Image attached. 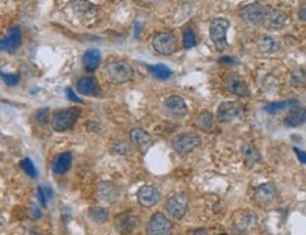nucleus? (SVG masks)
<instances>
[{
  "label": "nucleus",
  "mask_w": 306,
  "mask_h": 235,
  "mask_svg": "<svg viewBox=\"0 0 306 235\" xmlns=\"http://www.w3.org/2000/svg\"><path fill=\"white\" fill-rule=\"evenodd\" d=\"M138 201L142 207L152 209L160 201V191L156 187L145 184L138 190Z\"/></svg>",
  "instance_id": "nucleus-13"
},
{
  "label": "nucleus",
  "mask_w": 306,
  "mask_h": 235,
  "mask_svg": "<svg viewBox=\"0 0 306 235\" xmlns=\"http://www.w3.org/2000/svg\"><path fill=\"white\" fill-rule=\"evenodd\" d=\"M228 27H230V22L223 17H217L210 23V37L217 49L223 50L227 47Z\"/></svg>",
  "instance_id": "nucleus-5"
},
{
  "label": "nucleus",
  "mask_w": 306,
  "mask_h": 235,
  "mask_svg": "<svg viewBox=\"0 0 306 235\" xmlns=\"http://www.w3.org/2000/svg\"><path fill=\"white\" fill-rule=\"evenodd\" d=\"M111 149H112L113 153H118V155H122V156L131 155V148H129V145L125 143L123 140H115V142L112 143Z\"/></svg>",
  "instance_id": "nucleus-33"
},
{
  "label": "nucleus",
  "mask_w": 306,
  "mask_h": 235,
  "mask_svg": "<svg viewBox=\"0 0 306 235\" xmlns=\"http://www.w3.org/2000/svg\"><path fill=\"white\" fill-rule=\"evenodd\" d=\"M129 137H131L132 145H134V146H135L139 152H142V153H145L147 149L152 146V143H153V139H152V136L147 133L146 131L139 129V128L132 129V131H131V133H129Z\"/></svg>",
  "instance_id": "nucleus-16"
},
{
  "label": "nucleus",
  "mask_w": 306,
  "mask_h": 235,
  "mask_svg": "<svg viewBox=\"0 0 306 235\" xmlns=\"http://www.w3.org/2000/svg\"><path fill=\"white\" fill-rule=\"evenodd\" d=\"M294 152H295V155L298 156V159H299V161L301 163H304V164H306V153L305 152H302V150H299V149H294Z\"/></svg>",
  "instance_id": "nucleus-40"
},
{
  "label": "nucleus",
  "mask_w": 306,
  "mask_h": 235,
  "mask_svg": "<svg viewBox=\"0 0 306 235\" xmlns=\"http://www.w3.org/2000/svg\"><path fill=\"white\" fill-rule=\"evenodd\" d=\"M291 85L296 89L306 88V71L304 68H298L291 74Z\"/></svg>",
  "instance_id": "nucleus-31"
},
{
  "label": "nucleus",
  "mask_w": 306,
  "mask_h": 235,
  "mask_svg": "<svg viewBox=\"0 0 306 235\" xmlns=\"http://www.w3.org/2000/svg\"><path fill=\"white\" fill-rule=\"evenodd\" d=\"M115 228L119 234L122 235H129L132 234L136 230L138 224H139V218L136 217L134 212H121L115 217Z\"/></svg>",
  "instance_id": "nucleus-11"
},
{
  "label": "nucleus",
  "mask_w": 306,
  "mask_h": 235,
  "mask_svg": "<svg viewBox=\"0 0 306 235\" xmlns=\"http://www.w3.org/2000/svg\"><path fill=\"white\" fill-rule=\"evenodd\" d=\"M165 109L167 111V113H170L173 116H177V118H182V116L187 115V105H186L184 99L182 97H177V95H171L165 101Z\"/></svg>",
  "instance_id": "nucleus-18"
},
{
  "label": "nucleus",
  "mask_w": 306,
  "mask_h": 235,
  "mask_svg": "<svg viewBox=\"0 0 306 235\" xmlns=\"http://www.w3.org/2000/svg\"><path fill=\"white\" fill-rule=\"evenodd\" d=\"M99 62H101V52L99 50L91 49L86 51L83 55V65L88 73H92L98 68Z\"/></svg>",
  "instance_id": "nucleus-24"
},
{
  "label": "nucleus",
  "mask_w": 306,
  "mask_h": 235,
  "mask_svg": "<svg viewBox=\"0 0 306 235\" xmlns=\"http://www.w3.org/2000/svg\"><path fill=\"white\" fill-rule=\"evenodd\" d=\"M152 46L160 55H170L177 51V38L173 33L163 31L156 34L152 40Z\"/></svg>",
  "instance_id": "nucleus-6"
},
{
  "label": "nucleus",
  "mask_w": 306,
  "mask_h": 235,
  "mask_svg": "<svg viewBox=\"0 0 306 235\" xmlns=\"http://www.w3.org/2000/svg\"><path fill=\"white\" fill-rule=\"evenodd\" d=\"M71 163H73V155H71L70 152L61 153V155H58V156L54 159V163H53V172L56 174H64L65 172L70 170Z\"/></svg>",
  "instance_id": "nucleus-23"
},
{
  "label": "nucleus",
  "mask_w": 306,
  "mask_h": 235,
  "mask_svg": "<svg viewBox=\"0 0 306 235\" xmlns=\"http://www.w3.org/2000/svg\"><path fill=\"white\" fill-rule=\"evenodd\" d=\"M245 106L241 102H235V101H227V102H223L219 109H217V119L223 122V124H227V122H231L234 119H238L244 115Z\"/></svg>",
  "instance_id": "nucleus-7"
},
{
  "label": "nucleus",
  "mask_w": 306,
  "mask_h": 235,
  "mask_svg": "<svg viewBox=\"0 0 306 235\" xmlns=\"http://www.w3.org/2000/svg\"><path fill=\"white\" fill-rule=\"evenodd\" d=\"M299 19H301V20H304V22H306V6H304V7L299 10Z\"/></svg>",
  "instance_id": "nucleus-42"
},
{
  "label": "nucleus",
  "mask_w": 306,
  "mask_h": 235,
  "mask_svg": "<svg viewBox=\"0 0 306 235\" xmlns=\"http://www.w3.org/2000/svg\"><path fill=\"white\" fill-rule=\"evenodd\" d=\"M65 94H67V98L70 99L71 102H74V104H83V99L80 98V97H77L75 92H74L71 88H67L65 89Z\"/></svg>",
  "instance_id": "nucleus-38"
},
{
  "label": "nucleus",
  "mask_w": 306,
  "mask_h": 235,
  "mask_svg": "<svg viewBox=\"0 0 306 235\" xmlns=\"http://www.w3.org/2000/svg\"><path fill=\"white\" fill-rule=\"evenodd\" d=\"M37 194H38V200H40L41 206L46 207L47 206V200L53 198V190L49 186H40L38 190H37Z\"/></svg>",
  "instance_id": "nucleus-32"
},
{
  "label": "nucleus",
  "mask_w": 306,
  "mask_h": 235,
  "mask_svg": "<svg viewBox=\"0 0 306 235\" xmlns=\"http://www.w3.org/2000/svg\"><path fill=\"white\" fill-rule=\"evenodd\" d=\"M0 78L4 81V84H7V85H10V87L17 85L19 81H20V75L19 74H6V73H3L1 70H0Z\"/></svg>",
  "instance_id": "nucleus-36"
},
{
  "label": "nucleus",
  "mask_w": 306,
  "mask_h": 235,
  "mask_svg": "<svg viewBox=\"0 0 306 235\" xmlns=\"http://www.w3.org/2000/svg\"><path fill=\"white\" fill-rule=\"evenodd\" d=\"M170 220L163 212H155L146 225V235H170Z\"/></svg>",
  "instance_id": "nucleus-9"
},
{
  "label": "nucleus",
  "mask_w": 306,
  "mask_h": 235,
  "mask_svg": "<svg viewBox=\"0 0 306 235\" xmlns=\"http://www.w3.org/2000/svg\"><path fill=\"white\" fill-rule=\"evenodd\" d=\"M1 224H3V217L0 215V225H1Z\"/></svg>",
  "instance_id": "nucleus-44"
},
{
  "label": "nucleus",
  "mask_w": 306,
  "mask_h": 235,
  "mask_svg": "<svg viewBox=\"0 0 306 235\" xmlns=\"http://www.w3.org/2000/svg\"><path fill=\"white\" fill-rule=\"evenodd\" d=\"M77 91L83 95H97L98 84L94 77H83L77 82Z\"/></svg>",
  "instance_id": "nucleus-22"
},
{
  "label": "nucleus",
  "mask_w": 306,
  "mask_h": 235,
  "mask_svg": "<svg viewBox=\"0 0 306 235\" xmlns=\"http://www.w3.org/2000/svg\"><path fill=\"white\" fill-rule=\"evenodd\" d=\"M243 157H244V161L247 163L248 167H252V166L261 163V160H262L257 148L251 143H247L243 146Z\"/></svg>",
  "instance_id": "nucleus-25"
},
{
  "label": "nucleus",
  "mask_w": 306,
  "mask_h": 235,
  "mask_svg": "<svg viewBox=\"0 0 306 235\" xmlns=\"http://www.w3.org/2000/svg\"><path fill=\"white\" fill-rule=\"evenodd\" d=\"M195 46H196V34L192 28H187L183 34V47L186 50H190Z\"/></svg>",
  "instance_id": "nucleus-34"
},
{
  "label": "nucleus",
  "mask_w": 306,
  "mask_h": 235,
  "mask_svg": "<svg viewBox=\"0 0 306 235\" xmlns=\"http://www.w3.org/2000/svg\"><path fill=\"white\" fill-rule=\"evenodd\" d=\"M261 25L268 30H272V31L274 30H281L288 25V14L278 10V9L265 7Z\"/></svg>",
  "instance_id": "nucleus-8"
},
{
  "label": "nucleus",
  "mask_w": 306,
  "mask_h": 235,
  "mask_svg": "<svg viewBox=\"0 0 306 235\" xmlns=\"http://www.w3.org/2000/svg\"><path fill=\"white\" fill-rule=\"evenodd\" d=\"M73 9L81 17H91L97 13V7L88 0H75L73 3Z\"/></svg>",
  "instance_id": "nucleus-26"
},
{
  "label": "nucleus",
  "mask_w": 306,
  "mask_h": 235,
  "mask_svg": "<svg viewBox=\"0 0 306 235\" xmlns=\"http://www.w3.org/2000/svg\"><path fill=\"white\" fill-rule=\"evenodd\" d=\"M277 200V188L272 183H264L254 191V201L259 207H268Z\"/></svg>",
  "instance_id": "nucleus-12"
},
{
  "label": "nucleus",
  "mask_w": 306,
  "mask_h": 235,
  "mask_svg": "<svg viewBox=\"0 0 306 235\" xmlns=\"http://www.w3.org/2000/svg\"><path fill=\"white\" fill-rule=\"evenodd\" d=\"M149 73L153 75L155 78H158L160 81H165L167 78H170L171 70L169 67L163 65V64H156V65H147Z\"/></svg>",
  "instance_id": "nucleus-29"
},
{
  "label": "nucleus",
  "mask_w": 306,
  "mask_h": 235,
  "mask_svg": "<svg viewBox=\"0 0 306 235\" xmlns=\"http://www.w3.org/2000/svg\"><path fill=\"white\" fill-rule=\"evenodd\" d=\"M257 47L261 52L272 54V52H275V51H278V50H279V41H278L275 37L265 36V37L259 38Z\"/></svg>",
  "instance_id": "nucleus-27"
},
{
  "label": "nucleus",
  "mask_w": 306,
  "mask_h": 235,
  "mask_svg": "<svg viewBox=\"0 0 306 235\" xmlns=\"http://www.w3.org/2000/svg\"><path fill=\"white\" fill-rule=\"evenodd\" d=\"M88 215L89 218L97 224H104L108 220V215H110V211L104 207H92L91 210L88 211Z\"/></svg>",
  "instance_id": "nucleus-30"
},
{
  "label": "nucleus",
  "mask_w": 306,
  "mask_h": 235,
  "mask_svg": "<svg viewBox=\"0 0 306 235\" xmlns=\"http://www.w3.org/2000/svg\"><path fill=\"white\" fill-rule=\"evenodd\" d=\"M80 115H81V111L78 108H67V109L54 112V115L51 116L53 129L57 132L70 131L71 128H74V125L77 124Z\"/></svg>",
  "instance_id": "nucleus-3"
},
{
  "label": "nucleus",
  "mask_w": 306,
  "mask_h": 235,
  "mask_svg": "<svg viewBox=\"0 0 306 235\" xmlns=\"http://www.w3.org/2000/svg\"><path fill=\"white\" fill-rule=\"evenodd\" d=\"M30 217H31V220H38L41 217V210L38 209L37 204H31L30 206Z\"/></svg>",
  "instance_id": "nucleus-39"
},
{
  "label": "nucleus",
  "mask_w": 306,
  "mask_h": 235,
  "mask_svg": "<svg viewBox=\"0 0 306 235\" xmlns=\"http://www.w3.org/2000/svg\"><path fill=\"white\" fill-rule=\"evenodd\" d=\"M195 128L203 131V132H207V133H213L216 132L217 129V125H216V116L208 111H203L200 112L195 118Z\"/></svg>",
  "instance_id": "nucleus-17"
},
{
  "label": "nucleus",
  "mask_w": 306,
  "mask_h": 235,
  "mask_svg": "<svg viewBox=\"0 0 306 235\" xmlns=\"http://www.w3.org/2000/svg\"><path fill=\"white\" fill-rule=\"evenodd\" d=\"M165 209L174 220H182L189 210V198L186 194H173L166 201Z\"/></svg>",
  "instance_id": "nucleus-10"
},
{
  "label": "nucleus",
  "mask_w": 306,
  "mask_h": 235,
  "mask_svg": "<svg viewBox=\"0 0 306 235\" xmlns=\"http://www.w3.org/2000/svg\"><path fill=\"white\" fill-rule=\"evenodd\" d=\"M104 74H105L107 79L110 82L116 84V85H121V84H126V82H129V81L134 79L135 70H134V67L129 62L111 61L105 65Z\"/></svg>",
  "instance_id": "nucleus-1"
},
{
  "label": "nucleus",
  "mask_w": 306,
  "mask_h": 235,
  "mask_svg": "<svg viewBox=\"0 0 306 235\" xmlns=\"http://www.w3.org/2000/svg\"><path fill=\"white\" fill-rule=\"evenodd\" d=\"M298 101L296 99H286V101H279V102H272V104H268L264 106V111L270 115H274V113H278V112L283 111L292 105H296Z\"/></svg>",
  "instance_id": "nucleus-28"
},
{
  "label": "nucleus",
  "mask_w": 306,
  "mask_h": 235,
  "mask_svg": "<svg viewBox=\"0 0 306 235\" xmlns=\"http://www.w3.org/2000/svg\"><path fill=\"white\" fill-rule=\"evenodd\" d=\"M187 235H208L207 230L204 228H200V230H193V231H189Z\"/></svg>",
  "instance_id": "nucleus-41"
},
{
  "label": "nucleus",
  "mask_w": 306,
  "mask_h": 235,
  "mask_svg": "<svg viewBox=\"0 0 306 235\" xmlns=\"http://www.w3.org/2000/svg\"><path fill=\"white\" fill-rule=\"evenodd\" d=\"M20 167L25 170V173L27 174V176H30V177H33V179H36L37 174H38L34 163L30 160V159H23V160L20 161Z\"/></svg>",
  "instance_id": "nucleus-35"
},
{
  "label": "nucleus",
  "mask_w": 306,
  "mask_h": 235,
  "mask_svg": "<svg viewBox=\"0 0 306 235\" xmlns=\"http://www.w3.org/2000/svg\"><path fill=\"white\" fill-rule=\"evenodd\" d=\"M221 235H227V234H221Z\"/></svg>",
  "instance_id": "nucleus-45"
},
{
  "label": "nucleus",
  "mask_w": 306,
  "mask_h": 235,
  "mask_svg": "<svg viewBox=\"0 0 306 235\" xmlns=\"http://www.w3.org/2000/svg\"><path fill=\"white\" fill-rule=\"evenodd\" d=\"M306 122V108L302 106H294L291 111L288 112V115L285 116L283 124L291 128H296L301 126Z\"/></svg>",
  "instance_id": "nucleus-21"
},
{
  "label": "nucleus",
  "mask_w": 306,
  "mask_h": 235,
  "mask_svg": "<svg viewBox=\"0 0 306 235\" xmlns=\"http://www.w3.org/2000/svg\"><path fill=\"white\" fill-rule=\"evenodd\" d=\"M200 145H201V136L196 132L180 133L171 140V148L174 149V152L177 155H182V156L193 152Z\"/></svg>",
  "instance_id": "nucleus-4"
},
{
  "label": "nucleus",
  "mask_w": 306,
  "mask_h": 235,
  "mask_svg": "<svg viewBox=\"0 0 306 235\" xmlns=\"http://www.w3.org/2000/svg\"><path fill=\"white\" fill-rule=\"evenodd\" d=\"M47 115H49V108H44V109H40V111L37 112V122L38 124H46V121H47Z\"/></svg>",
  "instance_id": "nucleus-37"
},
{
  "label": "nucleus",
  "mask_w": 306,
  "mask_h": 235,
  "mask_svg": "<svg viewBox=\"0 0 306 235\" xmlns=\"http://www.w3.org/2000/svg\"><path fill=\"white\" fill-rule=\"evenodd\" d=\"M258 225V217L254 211L238 210L233 215V230L238 235H251Z\"/></svg>",
  "instance_id": "nucleus-2"
},
{
  "label": "nucleus",
  "mask_w": 306,
  "mask_h": 235,
  "mask_svg": "<svg viewBox=\"0 0 306 235\" xmlns=\"http://www.w3.org/2000/svg\"><path fill=\"white\" fill-rule=\"evenodd\" d=\"M98 197L99 200H102L105 203H113L119 197V188L113 183L104 182L98 186Z\"/></svg>",
  "instance_id": "nucleus-20"
},
{
  "label": "nucleus",
  "mask_w": 306,
  "mask_h": 235,
  "mask_svg": "<svg viewBox=\"0 0 306 235\" xmlns=\"http://www.w3.org/2000/svg\"><path fill=\"white\" fill-rule=\"evenodd\" d=\"M22 41V31L19 27H12L7 31V36L0 40V51H14L20 46Z\"/></svg>",
  "instance_id": "nucleus-19"
},
{
  "label": "nucleus",
  "mask_w": 306,
  "mask_h": 235,
  "mask_svg": "<svg viewBox=\"0 0 306 235\" xmlns=\"http://www.w3.org/2000/svg\"><path fill=\"white\" fill-rule=\"evenodd\" d=\"M265 7L259 3H250L240 9L241 19L248 25H261Z\"/></svg>",
  "instance_id": "nucleus-14"
},
{
  "label": "nucleus",
  "mask_w": 306,
  "mask_h": 235,
  "mask_svg": "<svg viewBox=\"0 0 306 235\" xmlns=\"http://www.w3.org/2000/svg\"><path fill=\"white\" fill-rule=\"evenodd\" d=\"M220 61L221 62H230V64H235V60L234 58H231V57H221L220 58Z\"/></svg>",
  "instance_id": "nucleus-43"
},
{
  "label": "nucleus",
  "mask_w": 306,
  "mask_h": 235,
  "mask_svg": "<svg viewBox=\"0 0 306 235\" xmlns=\"http://www.w3.org/2000/svg\"><path fill=\"white\" fill-rule=\"evenodd\" d=\"M224 85L225 88L234 94L237 97H250V89H248V85L245 84V81L243 78H240L238 75L230 74L225 75L224 78Z\"/></svg>",
  "instance_id": "nucleus-15"
}]
</instances>
